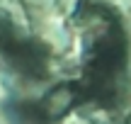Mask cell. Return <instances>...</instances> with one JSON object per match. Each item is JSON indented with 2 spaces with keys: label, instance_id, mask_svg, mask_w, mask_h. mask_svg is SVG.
Wrapping results in <instances>:
<instances>
[{
  "label": "cell",
  "instance_id": "1",
  "mask_svg": "<svg viewBox=\"0 0 131 124\" xmlns=\"http://www.w3.org/2000/svg\"><path fill=\"white\" fill-rule=\"evenodd\" d=\"M0 56L17 73L29 78H46L51 63V46L22 32L7 12H0Z\"/></svg>",
  "mask_w": 131,
  "mask_h": 124
}]
</instances>
